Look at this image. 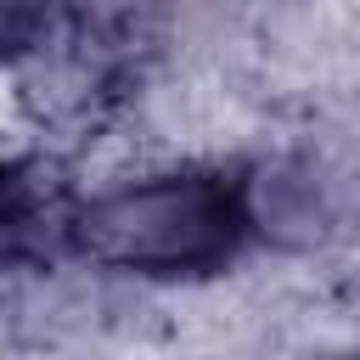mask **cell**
Instances as JSON below:
<instances>
[{"mask_svg": "<svg viewBox=\"0 0 360 360\" xmlns=\"http://www.w3.org/2000/svg\"><path fill=\"white\" fill-rule=\"evenodd\" d=\"M79 214L84 197L56 158H0V270H51L79 259Z\"/></svg>", "mask_w": 360, "mask_h": 360, "instance_id": "obj_2", "label": "cell"}, {"mask_svg": "<svg viewBox=\"0 0 360 360\" xmlns=\"http://www.w3.org/2000/svg\"><path fill=\"white\" fill-rule=\"evenodd\" d=\"M259 231L242 163H186L84 197L79 259L135 281H202L242 259Z\"/></svg>", "mask_w": 360, "mask_h": 360, "instance_id": "obj_1", "label": "cell"}]
</instances>
